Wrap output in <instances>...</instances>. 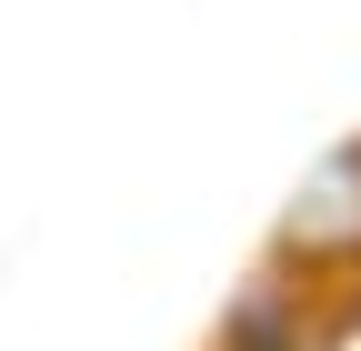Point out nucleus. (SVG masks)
I'll return each mask as SVG.
<instances>
[{"label": "nucleus", "mask_w": 361, "mask_h": 351, "mask_svg": "<svg viewBox=\"0 0 361 351\" xmlns=\"http://www.w3.org/2000/svg\"><path fill=\"white\" fill-rule=\"evenodd\" d=\"M281 251H291V261H351V251H361V141L331 151V161L301 181L291 221H281Z\"/></svg>", "instance_id": "f257e3e1"}]
</instances>
